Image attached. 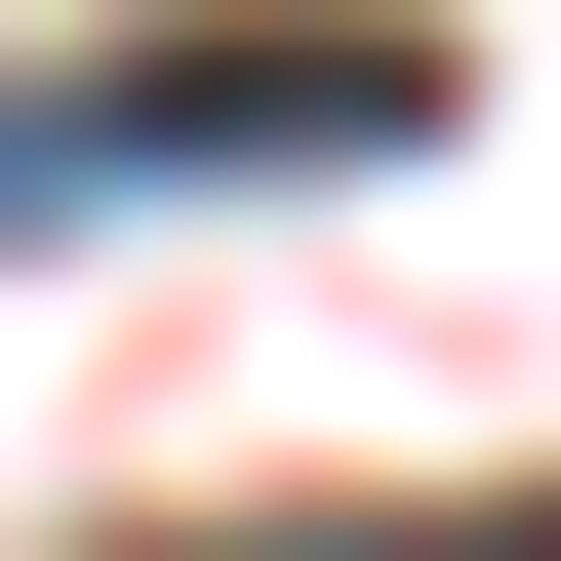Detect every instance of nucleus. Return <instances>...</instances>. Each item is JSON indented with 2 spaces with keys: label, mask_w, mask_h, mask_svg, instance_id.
Wrapping results in <instances>:
<instances>
[{
  "label": "nucleus",
  "mask_w": 561,
  "mask_h": 561,
  "mask_svg": "<svg viewBox=\"0 0 561 561\" xmlns=\"http://www.w3.org/2000/svg\"><path fill=\"white\" fill-rule=\"evenodd\" d=\"M280 161H442V41L321 0V41H121V81L0 121V201H280Z\"/></svg>",
  "instance_id": "f257e3e1"
},
{
  "label": "nucleus",
  "mask_w": 561,
  "mask_h": 561,
  "mask_svg": "<svg viewBox=\"0 0 561 561\" xmlns=\"http://www.w3.org/2000/svg\"><path fill=\"white\" fill-rule=\"evenodd\" d=\"M121 561H561V481H241V522H121Z\"/></svg>",
  "instance_id": "f03ea898"
}]
</instances>
